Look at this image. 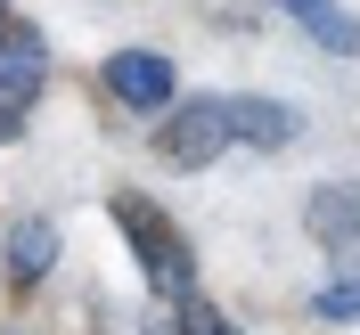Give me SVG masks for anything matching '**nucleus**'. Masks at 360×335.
Returning a JSON list of instances; mask_svg holds the SVG:
<instances>
[{
  "label": "nucleus",
  "instance_id": "0eeeda50",
  "mask_svg": "<svg viewBox=\"0 0 360 335\" xmlns=\"http://www.w3.org/2000/svg\"><path fill=\"white\" fill-rule=\"evenodd\" d=\"M0 262H8V287L33 294L58 270V221H41V213H25L17 229H8V246H0Z\"/></svg>",
  "mask_w": 360,
  "mask_h": 335
},
{
  "label": "nucleus",
  "instance_id": "f257e3e1",
  "mask_svg": "<svg viewBox=\"0 0 360 335\" xmlns=\"http://www.w3.org/2000/svg\"><path fill=\"white\" fill-rule=\"evenodd\" d=\"M107 213H115V229H123V246L139 254V270H148V287L164 294V311H180V303L197 294V254L180 246V229L164 221V213H156L148 197H139V188L107 197Z\"/></svg>",
  "mask_w": 360,
  "mask_h": 335
},
{
  "label": "nucleus",
  "instance_id": "423d86ee",
  "mask_svg": "<svg viewBox=\"0 0 360 335\" xmlns=\"http://www.w3.org/2000/svg\"><path fill=\"white\" fill-rule=\"evenodd\" d=\"M221 114H229V139L238 147H295L303 139V114L287 107V98H254V90H238V98H221Z\"/></svg>",
  "mask_w": 360,
  "mask_h": 335
},
{
  "label": "nucleus",
  "instance_id": "6e6552de",
  "mask_svg": "<svg viewBox=\"0 0 360 335\" xmlns=\"http://www.w3.org/2000/svg\"><path fill=\"white\" fill-rule=\"evenodd\" d=\"M278 8H287L328 58H352V49H360V17H344V0H278Z\"/></svg>",
  "mask_w": 360,
  "mask_h": 335
},
{
  "label": "nucleus",
  "instance_id": "9b49d317",
  "mask_svg": "<svg viewBox=\"0 0 360 335\" xmlns=\"http://www.w3.org/2000/svg\"><path fill=\"white\" fill-rule=\"evenodd\" d=\"M0 25H8V0H0Z\"/></svg>",
  "mask_w": 360,
  "mask_h": 335
},
{
  "label": "nucleus",
  "instance_id": "1a4fd4ad",
  "mask_svg": "<svg viewBox=\"0 0 360 335\" xmlns=\"http://www.w3.org/2000/svg\"><path fill=\"white\" fill-rule=\"evenodd\" d=\"M311 319H328V327H360V270H336L328 287H311Z\"/></svg>",
  "mask_w": 360,
  "mask_h": 335
},
{
  "label": "nucleus",
  "instance_id": "f03ea898",
  "mask_svg": "<svg viewBox=\"0 0 360 335\" xmlns=\"http://www.w3.org/2000/svg\"><path fill=\"white\" fill-rule=\"evenodd\" d=\"M41 82H49V41H41V25L8 17V25H0V139L25 131V114H33Z\"/></svg>",
  "mask_w": 360,
  "mask_h": 335
},
{
  "label": "nucleus",
  "instance_id": "20e7f679",
  "mask_svg": "<svg viewBox=\"0 0 360 335\" xmlns=\"http://www.w3.org/2000/svg\"><path fill=\"white\" fill-rule=\"evenodd\" d=\"M98 82H107L115 107H131V114H172L180 66L164 58V49H115L107 66H98Z\"/></svg>",
  "mask_w": 360,
  "mask_h": 335
},
{
  "label": "nucleus",
  "instance_id": "9d476101",
  "mask_svg": "<svg viewBox=\"0 0 360 335\" xmlns=\"http://www.w3.org/2000/svg\"><path fill=\"white\" fill-rule=\"evenodd\" d=\"M164 335H238V319H221L213 303H205V294H188V303L164 319Z\"/></svg>",
  "mask_w": 360,
  "mask_h": 335
},
{
  "label": "nucleus",
  "instance_id": "39448f33",
  "mask_svg": "<svg viewBox=\"0 0 360 335\" xmlns=\"http://www.w3.org/2000/svg\"><path fill=\"white\" fill-rule=\"evenodd\" d=\"M303 229H311V246L336 270H360V188L352 180H319L303 197Z\"/></svg>",
  "mask_w": 360,
  "mask_h": 335
},
{
  "label": "nucleus",
  "instance_id": "7ed1b4c3",
  "mask_svg": "<svg viewBox=\"0 0 360 335\" xmlns=\"http://www.w3.org/2000/svg\"><path fill=\"white\" fill-rule=\"evenodd\" d=\"M221 147H238L221 98H188V107H172V114L156 123V164H164V172H205Z\"/></svg>",
  "mask_w": 360,
  "mask_h": 335
}]
</instances>
